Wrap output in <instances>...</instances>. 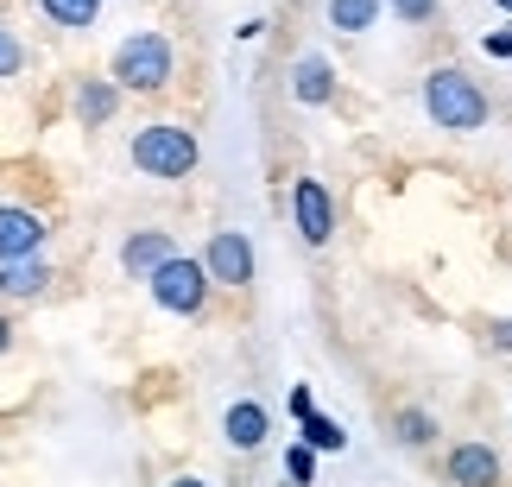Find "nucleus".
<instances>
[{"instance_id":"2","label":"nucleus","mask_w":512,"mask_h":487,"mask_svg":"<svg viewBox=\"0 0 512 487\" xmlns=\"http://www.w3.org/2000/svg\"><path fill=\"white\" fill-rule=\"evenodd\" d=\"M133 165L146 178H190L196 171V133L177 127V121H152L133 133Z\"/></svg>"},{"instance_id":"19","label":"nucleus","mask_w":512,"mask_h":487,"mask_svg":"<svg viewBox=\"0 0 512 487\" xmlns=\"http://www.w3.org/2000/svg\"><path fill=\"white\" fill-rule=\"evenodd\" d=\"M285 469H291V481H298V487H310V475H317V450L291 443V450H285Z\"/></svg>"},{"instance_id":"4","label":"nucleus","mask_w":512,"mask_h":487,"mask_svg":"<svg viewBox=\"0 0 512 487\" xmlns=\"http://www.w3.org/2000/svg\"><path fill=\"white\" fill-rule=\"evenodd\" d=\"M146 279H152L159 310H171V317H196V310L209 304V272H203V260H190V253H171V260L159 272H146Z\"/></svg>"},{"instance_id":"6","label":"nucleus","mask_w":512,"mask_h":487,"mask_svg":"<svg viewBox=\"0 0 512 487\" xmlns=\"http://www.w3.org/2000/svg\"><path fill=\"white\" fill-rule=\"evenodd\" d=\"M291 209H298V235H304L310 247H329V241H336V203H329V184L298 178V190H291Z\"/></svg>"},{"instance_id":"26","label":"nucleus","mask_w":512,"mask_h":487,"mask_svg":"<svg viewBox=\"0 0 512 487\" xmlns=\"http://www.w3.org/2000/svg\"><path fill=\"white\" fill-rule=\"evenodd\" d=\"M500 7H506V13H512V0H500Z\"/></svg>"},{"instance_id":"23","label":"nucleus","mask_w":512,"mask_h":487,"mask_svg":"<svg viewBox=\"0 0 512 487\" xmlns=\"http://www.w3.org/2000/svg\"><path fill=\"white\" fill-rule=\"evenodd\" d=\"M310 412H317V405H310V386H298V393H291V418H298V424H304Z\"/></svg>"},{"instance_id":"12","label":"nucleus","mask_w":512,"mask_h":487,"mask_svg":"<svg viewBox=\"0 0 512 487\" xmlns=\"http://www.w3.org/2000/svg\"><path fill=\"white\" fill-rule=\"evenodd\" d=\"M291 95H298L304 108H323L329 95H336V70H329L323 57H304V64H298V83H291Z\"/></svg>"},{"instance_id":"24","label":"nucleus","mask_w":512,"mask_h":487,"mask_svg":"<svg viewBox=\"0 0 512 487\" xmlns=\"http://www.w3.org/2000/svg\"><path fill=\"white\" fill-rule=\"evenodd\" d=\"M7 348H13V323L0 317V355H7Z\"/></svg>"},{"instance_id":"13","label":"nucleus","mask_w":512,"mask_h":487,"mask_svg":"<svg viewBox=\"0 0 512 487\" xmlns=\"http://www.w3.org/2000/svg\"><path fill=\"white\" fill-rule=\"evenodd\" d=\"M114 108H121V89H114V83H83V89H76V121H83V127H102Z\"/></svg>"},{"instance_id":"1","label":"nucleus","mask_w":512,"mask_h":487,"mask_svg":"<svg viewBox=\"0 0 512 487\" xmlns=\"http://www.w3.org/2000/svg\"><path fill=\"white\" fill-rule=\"evenodd\" d=\"M424 108L443 133H475L487 127V89L468 70H430L424 76Z\"/></svg>"},{"instance_id":"9","label":"nucleus","mask_w":512,"mask_h":487,"mask_svg":"<svg viewBox=\"0 0 512 487\" xmlns=\"http://www.w3.org/2000/svg\"><path fill=\"white\" fill-rule=\"evenodd\" d=\"M222 431H228L234 450H260L266 431H272V418H266V405H260V399H234V405H228V418H222Z\"/></svg>"},{"instance_id":"25","label":"nucleus","mask_w":512,"mask_h":487,"mask_svg":"<svg viewBox=\"0 0 512 487\" xmlns=\"http://www.w3.org/2000/svg\"><path fill=\"white\" fill-rule=\"evenodd\" d=\"M171 487H209V481H196V475H177V481H171Z\"/></svg>"},{"instance_id":"22","label":"nucleus","mask_w":512,"mask_h":487,"mask_svg":"<svg viewBox=\"0 0 512 487\" xmlns=\"http://www.w3.org/2000/svg\"><path fill=\"white\" fill-rule=\"evenodd\" d=\"M487 51H494V57H512V26H500V32H487Z\"/></svg>"},{"instance_id":"15","label":"nucleus","mask_w":512,"mask_h":487,"mask_svg":"<svg viewBox=\"0 0 512 487\" xmlns=\"http://www.w3.org/2000/svg\"><path fill=\"white\" fill-rule=\"evenodd\" d=\"M380 19V0H329V26L336 32H367Z\"/></svg>"},{"instance_id":"8","label":"nucleus","mask_w":512,"mask_h":487,"mask_svg":"<svg viewBox=\"0 0 512 487\" xmlns=\"http://www.w3.org/2000/svg\"><path fill=\"white\" fill-rule=\"evenodd\" d=\"M449 481L456 487H494L500 481V456L487 443H456L449 450Z\"/></svg>"},{"instance_id":"10","label":"nucleus","mask_w":512,"mask_h":487,"mask_svg":"<svg viewBox=\"0 0 512 487\" xmlns=\"http://www.w3.org/2000/svg\"><path fill=\"white\" fill-rule=\"evenodd\" d=\"M171 235H165V228H140V235H127V247H121V266L127 272H159L165 260H171Z\"/></svg>"},{"instance_id":"21","label":"nucleus","mask_w":512,"mask_h":487,"mask_svg":"<svg viewBox=\"0 0 512 487\" xmlns=\"http://www.w3.org/2000/svg\"><path fill=\"white\" fill-rule=\"evenodd\" d=\"M487 336H494L500 355H512V317H494V323H487Z\"/></svg>"},{"instance_id":"7","label":"nucleus","mask_w":512,"mask_h":487,"mask_svg":"<svg viewBox=\"0 0 512 487\" xmlns=\"http://www.w3.org/2000/svg\"><path fill=\"white\" fill-rule=\"evenodd\" d=\"M38 247H45V222L32 209L0 203V260H38Z\"/></svg>"},{"instance_id":"18","label":"nucleus","mask_w":512,"mask_h":487,"mask_svg":"<svg viewBox=\"0 0 512 487\" xmlns=\"http://www.w3.org/2000/svg\"><path fill=\"white\" fill-rule=\"evenodd\" d=\"M26 70V45H19V38L0 26V83H7V76H19Z\"/></svg>"},{"instance_id":"5","label":"nucleus","mask_w":512,"mask_h":487,"mask_svg":"<svg viewBox=\"0 0 512 487\" xmlns=\"http://www.w3.org/2000/svg\"><path fill=\"white\" fill-rule=\"evenodd\" d=\"M203 272H209V285H253V241H247V235H234V228L209 235Z\"/></svg>"},{"instance_id":"20","label":"nucleus","mask_w":512,"mask_h":487,"mask_svg":"<svg viewBox=\"0 0 512 487\" xmlns=\"http://www.w3.org/2000/svg\"><path fill=\"white\" fill-rule=\"evenodd\" d=\"M399 19H411V26H424V19H437V0H386Z\"/></svg>"},{"instance_id":"14","label":"nucleus","mask_w":512,"mask_h":487,"mask_svg":"<svg viewBox=\"0 0 512 487\" xmlns=\"http://www.w3.org/2000/svg\"><path fill=\"white\" fill-rule=\"evenodd\" d=\"M38 7H45V19H51V26H64V32H83V26H95L102 0H38Z\"/></svg>"},{"instance_id":"11","label":"nucleus","mask_w":512,"mask_h":487,"mask_svg":"<svg viewBox=\"0 0 512 487\" xmlns=\"http://www.w3.org/2000/svg\"><path fill=\"white\" fill-rule=\"evenodd\" d=\"M51 285V272L38 260H0V298H38Z\"/></svg>"},{"instance_id":"17","label":"nucleus","mask_w":512,"mask_h":487,"mask_svg":"<svg viewBox=\"0 0 512 487\" xmlns=\"http://www.w3.org/2000/svg\"><path fill=\"white\" fill-rule=\"evenodd\" d=\"M392 424H399V443H411V450L437 437V418H430V412H418V405H405V412L392 418Z\"/></svg>"},{"instance_id":"3","label":"nucleus","mask_w":512,"mask_h":487,"mask_svg":"<svg viewBox=\"0 0 512 487\" xmlns=\"http://www.w3.org/2000/svg\"><path fill=\"white\" fill-rule=\"evenodd\" d=\"M165 83H171V38L165 32H133V38H121V51H114V89L159 95Z\"/></svg>"},{"instance_id":"16","label":"nucleus","mask_w":512,"mask_h":487,"mask_svg":"<svg viewBox=\"0 0 512 487\" xmlns=\"http://www.w3.org/2000/svg\"><path fill=\"white\" fill-rule=\"evenodd\" d=\"M342 443H348V431L336 418H323V412L304 418V450H342Z\"/></svg>"}]
</instances>
